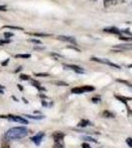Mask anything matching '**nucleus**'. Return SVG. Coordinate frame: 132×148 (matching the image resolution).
<instances>
[{
    "instance_id": "1",
    "label": "nucleus",
    "mask_w": 132,
    "mask_h": 148,
    "mask_svg": "<svg viewBox=\"0 0 132 148\" xmlns=\"http://www.w3.org/2000/svg\"><path fill=\"white\" fill-rule=\"evenodd\" d=\"M29 134V130L25 126H15L8 130L4 134V137L8 140H17L26 137Z\"/></svg>"
},
{
    "instance_id": "2",
    "label": "nucleus",
    "mask_w": 132,
    "mask_h": 148,
    "mask_svg": "<svg viewBox=\"0 0 132 148\" xmlns=\"http://www.w3.org/2000/svg\"><path fill=\"white\" fill-rule=\"evenodd\" d=\"M95 90V87L90 85H85L82 86V87H75L71 90V92L73 94H82V93H86V92H92Z\"/></svg>"
},
{
    "instance_id": "3",
    "label": "nucleus",
    "mask_w": 132,
    "mask_h": 148,
    "mask_svg": "<svg viewBox=\"0 0 132 148\" xmlns=\"http://www.w3.org/2000/svg\"><path fill=\"white\" fill-rule=\"evenodd\" d=\"M8 120L12 121H16L19 123H24V125H28V121L26 119H24L23 116H14V114H8Z\"/></svg>"
},
{
    "instance_id": "4",
    "label": "nucleus",
    "mask_w": 132,
    "mask_h": 148,
    "mask_svg": "<svg viewBox=\"0 0 132 148\" xmlns=\"http://www.w3.org/2000/svg\"><path fill=\"white\" fill-rule=\"evenodd\" d=\"M57 40H62V42H67L70 44H74L75 46H77V42H76L75 38L74 37H68V36H57Z\"/></svg>"
},
{
    "instance_id": "5",
    "label": "nucleus",
    "mask_w": 132,
    "mask_h": 148,
    "mask_svg": "<svg viewBox=\"0 0 132 148\" xmlns=\"http://www.w3.org/2000/svg\"><path fill=\"white\" fill-rule=\"evenodd\" d=\"M44 137V132H42V131H40V132L37 133V134L35 135V136L31 137V140L35 143L36 145H40V142H42V138Z\"/></svg>"
},
{
    "instance_id": "6",
    "label": "nucleus",
    "mask_w": 132,
    "mask_h": 148,
    "mask_svg": "<svg viewBox=\"0 0 132 148\" xmlns=\"http://www.w3.org/2000/svg\"><path fill=\"white\" fill-rule=\"evenodd\" d=\"M92 60L96 61V62H100V63L107 64V65L112 66V67L119 68V66H118V65H116V64H114V63L110 62V61H109V60H107V59H105H105H101V58H97V57H93V58H92Z\"/></svg>"
},
{
    "instance_id": "7",
    "label": "nucleus",
    "mask_w": 132,
    "mask_h": 148,
    "mask_svg": "<svg viewBox=\"0 0 132 148\" xmlns=\"http://www.w3.org/2000/svg\"><path fill=\"white\" fill-rule=\"evenodd\" d=\"M64 66L67 68H70L71 70H74L77 73H83L84 72L83 68H81L80 66H78V65H74V64H64Z\"/></svg>"
},
{
    "instance_id": "8",
    "label": "nucleus",
    "mask_w": 132,
    "mask_h": 148,
    "mask_svg": "<svg viewBox=\"0 0 132 148\" xmlns=\"http://www.w3.org/2000/svg\"><path fill=\"white\" fill-rule=\"evenodd\" d=\"M64 136H65V134L63 132H61V131H55V132H53V134H52L54 142L59 141V140H63Z\"/></svg>"
},
{
    "instance_id": "9",
    "label": "nucleus",
    "mask_w": 132,
    "mask_h": 148,
    "mask_svg": "<svg viewBox=\"0 0 132 148\" xmlns=\"http://www.w3.org/2000/svg\"><path fill=\"white\" fill-rule=\"evenodd\" d=\"M104 32L110 33V34H116V35H120L121 34V30L117 29L116 27H109V28H105Z\"/></svg>"
},
{
    "instance_id": "10",
    "label": "nucleus",
    "mask_w": 132,
    "mask_h": 148,
    "mask_svg": "<svg viewBox=\"0 0 132 148\" xmlns=\"http://www.w3.org/2000/svg\"><path fill=\"white\" fill-rule=\"evenodd\" d=\"M114 49H130V51H132V44L117 45V46H114Z\"/></svg>"
},
{
    "instance_id": "11",
    "label": "nucleus",
    "mask_w": 132,
    "mask_h": 148,
    "mask_svg": "<svg viewBox=\"0 0 132 148\" xmlns=\"http://www.w3.org/2000/svg\"><path fill=\"white\" fill-rule=\"evenodd\" d=\"M31 84H32L34 87H36L37 88L38 90H40V91H44V87H42V86H40V82H38L37 80H34V79H32L31 80Z\"/></svg>"
},
{
    "instance_id": "12",
    "label": "nucleus",
    "mask_w": 132,
    "mask_h": 148,
    "mask_svg": "<svg viewBox=\"0 0 132 148\" xmlns=\"http://www.w3.org/2000/svg\"><path fill=\"white\" fill-rule=\"evenodd\" d=\"M28 35L34 37H51V34H44V33H28Z\"/></svg>"
},
{
    "instance_id": "13",
    "label": "nucleus",
    "mask_w": 132,
    "mask_h": 148,
    "mask_svg": "<svg viewBox=\"0 0 132 148\" xmlns=\"http://www.w3.org/2000/svg\"><path fill=\"white\" fill-rule=\"evenodd\" d=\"M24 116L32 119V120H42V119L44 118V116H32V114H24Z\"/></svg>"
},
{
    "instance_id": "14",
    "label": "nucleus",
    "mask_w": 132,
    "mask_h": 148,
    "mask_svg": "<svg viewBox=\"0 0 132 148\" xmlns=\"http://www.w3.org/2000/svg\"><path fill=\"white\" fill-rule=\"evenodd\" d=\"M102 116H104V118H114V114L110 113L109 111H104L102 113Z\"/></svg>"
},
{
    "instance_id": "15",
    "label": "nucleus",
    "mask_w": 132,
    "mask_h": 148,
    "mask_svg": "<svg viewBox=\"0 0 132 148\" xmlns=\"http://www.w3.org/2000/svg\"><path fill=\"white\" fill-rule=\"evenodd\" d=\"M88 125H90V121L88 120H82L78 123V126L79 127H85V126H87Z\"/></svg>"
},
{
    "instance_id": "16",
    "label": "nucleus",
    "mask_w": 132,
    "mask_h": 148,
    "mask_svg": "<svg viewBox=\"0 0 132 148\" xmlns=\"http://www.w3.org/2000/svg\"><path fill=\"white\" fill-rule=\"evenodd\" d=\"M16 58H30L31 54L30 53H21V54H16Z\"/></svg>"
},
{
    "instance_id": "17",
    "label": "nucleus",
    "mask_w": 132,
    "mask_h": 148,
    "mask_svg": "<svg viewBox=\"0 0 132 148\" xmlns=\"http://www.w3.org/2000/svg\"><path fill=\"white\" fill-rule=\"evenodd\" d=\"M3 29H12V30H19V31H23L24 29L23 28H21V27H15V26H3V27H2Z\"/></svg>"
},
{
    "instance_id": "18",
    "label": "nucleus",
    "mask_w": 132,
    "mask_h": 148,
    "mask_svg": "<svg viewBox=\"0 0 132 148\" xmlns=\"http://www.w3.org/2000/svg\"><path fill=\"white\" fill-rule=\"evenodd\" d=\"M116 99L120 100L121 102H123L124 104L126 105V101H128V100H131V98H125V97H120V96H116Z\"/></svg>"
},
{
    "instance_id": "19",
    "label": "nucleus",
    "mask_w": 132,
    "mask_h": 148,
    "mask_svg": "<svg viewBox=\"0 0 132 148\" xmlns=\"http://www.w3.org/2000/svg\"><path fill=\"white\" fill-rule=\"evenodd\" d=\"M20 79L21 80H30V76L27 75V74H21Z\"/></svg>"
},
{
    "instance_id": "20",
    "label": "nucleus",
    "mask_w": 132,
    "mask_h": 148,
    "mask_svg": "<svg viewBox=\"0 0 132 148\" xmlns=\"http://www.w3.org/2000/svg\"><path fill=\"white\" fill-rule=\"evenodd\" d=\"M13 36H14L13 33H10V32H5V33H4V37H5V39H7V40H8L9 38H12Z\"/></svg>"
},
{
    "instance_id": "21",
    "label": "nucleus",
    "mask_w": 132,
    "mask_h": 148,
    "mask_svg": "<svg viewBox=\"0 0 132 148\" xmlns=\"http://www.w3.org/2000/svg\"><path fill=\"white\" fill-rule=\"evenodd\" d=\"M117 82H120V83H123V84H126L128 87H130L131 89H132V84H130L129 82H127V81L125 80H120V79H117Z\"/></svg>"
},
{
    "instance_id": "22",
    "label": "nucleus",
    "mask_w": 132,
    "mask_h": 148,
    "mask_svg": "<svg viewBox=\"0 0 132 148\" xmlns=\"http://www.w3.org/2000/svg\"><path fill=\"white\" fill-rule=\"evenodd\" d=\"M29 42H34V44H38V45H40V44H42V42H40V40H36V39H30V40H29Z\"/></svg>"
},
{
    "instance_id": "23",
    "label": "nucleus",
    "mask_w": 132,
    "mask_h": 148,
    "mask_svg": "<svg viewBox=\"0 0 132 148\" xmlns=\"http://www.w3.org/2000/svg\"><path fill=\"white\" fill-rule=\"evenodd\" d=\"M126 143H127V145H128L129 147L132 148V138H130V137L126 138Z\"/></svg>"
},
{
    "instance_id": "24",
    "label": "nucleus",
    "mask_w": 132,
    "mask_h": 148,
    "mask_svg": "<svg viewBox=\"0 0 132 148\" xmlns=\"http://www.w3.org/2000/svg\"><path fill=\"white\" fill-rule=\"evenodd\" d=\"M36 76H42V77H47V76H49V73H36L35 74Z\"/></svg>"
},
{
    "instance_id": "25",
    "label": "nucleus",
    "mask_w": 132,
    "mask_h": 148,
    "mask_svg": "<svg viewBox=\"0 0 132 148\" xmlns=\"http://www.w3.org/2000/svg\"><path fill=\"white\" fill-rule=\"evenodd\" d=\"M92 101H93V103H100L101 102V98L100 97H94V98H92Z\"/></svg>"
},
{
    "instance_id": "26",
    "label": "nucleus",
    "mask_w": 132,
    "mask_h": 148,
    "mask_svg": "<svg viewBox=\"0 0 132 148\" xmlns=\"http://www.w3.org/2000/svg\"><path fill=\"white\" fill-rule=\"evenodd\" d=\"M1 148H10L9 147V144L7 143L6 141H3V143H2V147Z\"/></svg>"
},
{
    "instance_id": "27",
    "label": "nucleus",
    "mask_w": 132,
    "mask_h": 148,
    "mask_svg": "<svg viewBox=\"0 0 132 148\" xmlns=\"http://www.w3.org/2000/svg\"><path fill=\"white\" fill-rule=\"evenodd\" d=\"M9 61H10V60H9V58H7V59H5V60H4V61H3V62H2V63H1V65H2V66H6V65H7V64H8V62H9Z\"/></svg>"
},
{
    "instance_id": "28",
    "label": "nucleus",
    "mask_w": 132,
    "mask_h": 148,
    "mask_svg": "<svg viewBox=\"0 0 132 148\" xmlns=\"http://www.w3.org/2000/svg\"><path fill=\"white\" fill-rule=\"evenodd\" d=\"M56 84L59 85V86H68V84H67V83H65V82H60V81H59V82H56Z\"/></svg>"
},
{
    "instance_id": "29",
    "label": "nucleus",
    "mask_w": 132,
    "mask_h": 148,
    "mask_svg": "<svg viewBox=\"0 0 132 148\" xmlns=\"http://www.w3.org/2000/svg\"><path fill=\"white\" fill-rule=\"evenodd\" d=\"M0 11H7L6 5H0Z\"/></svg>"
},
{
    "instance_id": "30",
    "label": "nucleus",
    "mask_w": 132,
    "mask_h": 148,
    "mask_svg": "<svg viewBox=\"0 0 132 148\" xmlns=\"http://www.w3.org/2000/svg\"><path fill=\"white\" fill-rule=\"evenodd\" d=\"M82 148H92L90 146V145L88 144V143H83L82 144Z\"/></svg>"
},
{
    "instance_id": "31",
    "label": "nucleus",
    "mask_w": 132,
    "mask_h": 148,
    "mask_svg": "<svg viewBox=\"0 0 132 148\" xmlns=\"http://www.w3.org/2000/svg\"><path fill=\"white\" fill-rule=\"evenodd\" d=\"M0 119H7V120H8V114H6V116H4V114H0Z\"/></svg>"
},
{
    "instance_id": "32",
    "label": "nucleus",
    "mask_w": 132,
    "mask_h": 148,
    "mask_svg": "<svg viewBox=\"0 0 132 148\" xmlns=\"http://www.w3.org/2000/svg\"><path fill=\"white\" fill-rule=\"evenodd\" d=\"M17 87H18V89L20 90V91H23V90H24V88L21 86V84H18V85H17Z\"/></svg>"
},
{
    "instance_id": "33",
    "label": "nucleus",
    "mask_w": 132,
    "mask_h": 148,
    "mask_svg": "<svg viewBox=\"0 0 132 148\" xmlns=\"http://www.w3.org/2000/svg\"><path fill=\"white\" fill-rule=\"evenodd\" d=\"M21 70H22V66H19V67L15 70V72L17 73V72H19V71H21Z\"/></svg>"
},
{
    "instance_id": "34",
    "label": "nucleus",
    "mask_w": 132,
    "mask_h": 148,
    "mask_svg": "<svg viewBox=\"0 0 132 148\" xmlns=\"http://www.w3.org/2000/svg\"><path fill=\"white\" fill-rule=\"evenodd\" d=\"M22 100H23L24 102L26 103V104H28V101H27V100H26V98H24V97H23V98H22Z\"/></svg>"
},
{
    "instance_id": "35",
    "label": "nucleus",
    "mask_w": 132,
    "mask_h": 148,
    "mask_svg": "<svg viewBox=\"0 0 132 148\" xmlns=\"http://www.w3.org/2000/svg\"><path fill=\"white\" fill-rule=\"evenodd\" d=\"M109 1H112V0H104V3H105V4H107Z\"/></svg>"
},
{
    "instance_id": "36",
    "label": "nucleus",
    "mask_w": 132,
    "mask_h": 148,
    "mask_svg": "<svg viewBox=\"0 0 132 148\" xmlns=\"http://www.w3.org/2000/svg\"><path fill=\"white\" fill-rule=\"evenodd\" d=\"M12 99H13V100H15L16 102H18V99H17V98H15L14 96H12Z\"/></svg>"
},
{
    "instance_id": "37",
    "label": "nucleus",
    "mask_w": 132,
    "mask_h": 148,
    "mask_svg": "<svg viewBox=\"0 0 132 148\" xmlns=\"http://www.w3.org/2000/svg\"><path fill=\"white\" fill-rule=\"evenodd\" d=\"M0 94H1V95H3V94H4V92H3V89H0Z\"/></svg>"
},
{
    "instance_id": "38",
    "label": "nucleus",
    "mask_w": 132,
    "mask_h": 148,
    "mask_svg": "<svg viewBox=\"0 0 132 148\" xmlns=\"http://www.w3.org/2000/svg\"><path fill=\"white\" fill-rule=\"evenodd\" d=\"M0 89H4V86H2V85H0Z\"/></svg>"
}]
</instances>
